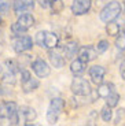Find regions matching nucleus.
Here are the masks:
<instances>
[{
	"instance_id": "1",
	"label": "nucleus",
	"mask_w": 125,
	"mask_h": 126,
	"mask_svg": "<svg viewBox=\"0 0 125 126\" xmlns=\"http://www.w3.org/2000/svg\"><path fill=\"white\" fill-rule=\"evenodd\" d=\"M0 119L8 121L10 125H18L19 114H18V107L14 101H4L0 104Z\"/></svg>"
},
{
	"instance_id": "2",
	"label": "nucleus",
	"mask_w": 125,
	"mask_h": 126,
	"mask_svg": "<svg viewBox=\"0 0 125 126\" xmlns=\"http://www.w3.org/2000/svg\"><path fill=\"white\" fill-rule=\"evenodd\" d=\"M121 11H122V8H121V4H120L118 1H116V0L109 1V3L103 7V10L100 11V19H102L104 23L113 22V21H116L120 16Z\"/></svg>"
},
{
	"instance_id": "3",
	"label": "nucleus",
	"mask_w": 125,
	"mask_h": 126,
	"mask_svg": "<svg viewBox=\"0 0 125 126\" xmlns=\"http://www.w3.org/2000/svg\"><path fill=\"white\" fill-rule=\"evenodd\" d=\"M63 107H65V101L62 99L55 97L51 100L50 107H48V111H47V122L50 125H55L58 122V118H59Z\"/></svg>"
},
{
	"instance_id": "4",
	"label": "nucleus",
	"mask_w": 125,
	"mask_h": 126,
	"mask_svg": "<svg viewBox=\"0 0 125 126\" xmlns=\"http://www.w3.org/2000/svg\"><path fill=\"white\" fill-rule=\"evenodd\" d=\"M36 43L37 45L43 48H47V49H52L58 45L59 43V38L55 33H51V32H39L36 34Z\"/></svg>"
},
{
	"instance_id": "5",
	"label": "nucleus",
	"mask_w": 125,
	"mask_h": 126,
	"mask_svg": "<svg viewBox=\"0 0 125 126\" xmlns=\"http://www.w3.org/2000/svg\"><path fill=\"white\" fill-rule=\"evenodd\" d=\"M33 25H35L33 15H30V14H21L18 21L11 26V32H13L14 34H22L26 30H29Z\"/></svg>"
},
{
	"instance_id": "6",
	"label": "nucleus",
	"mask_w": 125,
	"mask_h": 126,
	"mask_svg": "<svg viewBox=\"0 0 125 126\" xmlns=\"http://www.w3.org/2000/svg\"><path fill=\"white\" fill-rule=\"evenodd\" d=\"M18 66H17L13 60H7L4 63L1 69H0V77H1V81L6 82V84H11L13 85L14 82H15V76L17 73H18Z\"/></svg>"
},
{
	"instance_id": "7",
	"label": "nucleus",
	"mask_w": 125,
	"mask_h": 126,
	"mask_svg": "<svg viewBox=\"0 0 125 126\" xmlns=\"http://www.w3.org/2000/svg\"><path fill=\"white\" fill-rule=\"evenodd\" d=\"M72 92L77 96H88V94L92 92L91 85L87 79L81 78L80 76H76L72 81V86H70Z\"/></svg>"
},
{
	"instance_id": "8",
	"label": "nucleus",
	"mask_w": 125,
	"mask_h": 126,
	"mask_svg": "<svg viewBox=\"0 0 125 126\" xmlns=\"http://www.w3.org/2000/svg\"><path fill=\"white\" fill-rule=\"evenodd\" d=\"M33 47V40L29 36H17L13 40V48L17 54H22L26 51L32 49Z\"/></svg>"
},
{
	"instance_id": "9",
	"label": "nucleus",
	"mask_w": 125,
	"mask_h": 126,
	"mask_svg": "<svg viewBox=\"0 0 125 126\" xmlns=\"http://www.w3.org/2000/svg\"><path fill=\"white\" fill-rule=\"evenodd\" d=\"M32 69H33V71L36 73V76L39 77V78H45V77L50 76L51 73V69L48 67L47 62H44L43 59H36L35 62L32 63Z\"/></svg>"
},
{
	"instance_id": "10",
	"label": "nucleus",
	"mask_w": 125,
	"mask_h": 126,
	"mask_svg": "<svg viewBox=\"0 0 125 126\" xmlns=\"http://www.w3.org/2000/svg\"><path fill=\"white\" fill-rule=\"evenodd\" d=\"M91 0H73L72 13L74 15H84L91 10Z\"/></svg>"
},
{
	"instance_id": "11",
	"label": "nucleus",
	"mask_w": 125,
	"mask_h": 126,
	"mask_svg": "<svg viewBox=\"0 0 125 126\" xmlns=\"http://www.w3.org/2000/svg\"><path fill=\"white\" fill-rule=\"evenodd\" d=\"M104 74H106V69L103 66H92L89 69V78L94 84H102L104 78Z\"/></svg>"
},
{
	"instance_id": "12",
	"label": "nucleus",
	"mask_w": 125,
	"mask_h": 126,
	"mask_svg": "<svg viewBox=\"0 0 125 126\" xmlns=\"http://www.w3.org/2000/svg\"><path fill=\"white\" fill-rule=\"evenodd\" d=\"M98 56V51L96 48L91 47V45H88V47H83L78 49V58L81 60H84V62H91V60H94L95 58Z\"/></svg>"
},
{
	"instance_id": "13",
	"label": "nucleus",
	"mask_w": 125,
	"mask_h": 126,
	"mask_svg": "<svg viewBox=\"0 0 125 126\" xmlns=\"http://www.w3.org/2000/svg\"><path fill=\"white\" fill-rule=\"evenodd\" d=\"M18 114H19V119L22 118V119L26 122V125H29L30 122H33V121L36 119V117H37V114H36L35 108L28 107V106H23V107L19 108Z\"/></svg>"
},
{
	"instance_id": "14",
	"label": "nucleus",
	"mask_w": 125,
	"mask_h": 126,
	"mask_svg": "<svg viewBox=\"0 0 125 126\" xmlns=\"http://www.w3.org/2000/svg\"><path fill=\"white\" fill-rule=\"evenodd\" d=\"M33 7H35V0H17L15 4H14L15 14H18V15L32 10Z\"/></svg>"
},
{
	"instance_id": "15",
	"label": "nucleus",
	"mask_w": 125,
	"mask_h": 126,
	"mask_svg": "<svg viewBox=\"0 0 125 126\" xmlns=\"http://www.w3.org/2000/svg\"><path fill=\"white\" fill-rule=\"evenodd\" d=\"M63 55L66 56V59H73L76 55H78V44L76 41H69L63 47Z\"/></svg>"
},
{
	"instance_id": "16",
	"label": "nucleus",
	"mask_w": 125,
	"mask_h": 126,
	"mask_svg": "<svg viewBox=\"0 0 125 126\" xmlns=\"http://www.w3.org/2000/svg\"><path fill=\"white\" fill-rule=\"evenodd\" d=\"M98 96L99 97H104L106 99L107 96H110V94L113 93V92H116V89H114V85H113L111 82H106V84H100L99 86H98Z\"/></svg>"
},
{
	"instance_id": "17",
	"label": "nucleus",
	"mask_w": 125,
	"mask_h": 126,
	"mask_svg": "<svg viewBox=\"0 0 125 126\" xmlns=\"http://www.w3.org/2000/svg\"><path fill=\"white\" fill-rule=\"evenodd\" d=\"M85 67H87V62H84V60H81L80 58L76 60H73L72 62V66H70V70H72V73L76 76H81L83 73L85 71Z\"/></svg>"
},
{
	"instance_id": "18",
	"label": "nucleus",
	"mask_w": 125,
	"mask_h": 126,
	"mask_svg": "<svg viewBox=\"0 0 125 126\" xmlns=\"http://www.w3.org/2000/svg\"><path fill=\"white\" fill-rule=\"evenodd\" d=\"M48 56H50V62L51 64H52L55 69H61V67L65 66V58L61 56L58 52H55V51H50V54H48Z\"/></svg>"
},
{
	"instance_id": "19",
	"label": "nucleus",
	"mask_w": 125,
	"mask_h": 126,
	"mask_svg": "<svg viewBox=\"0 0 125 126\" xmlns=\"http://www.w3.org/2000/svg\"><path fill=\"white\" fill-rule=\"evenodd\" d=\"M39 85H40V84H39L37 79L32 78V77H30L29 79H26V81L22 82V89H23V92H26V93H28V92H33L35 89H37Z\"/></svg>"
},
{
	"instance_id": "20",
	"label": "nucleus",
	"mask_w": 125,
	"mask_h": 126,
	"mask_svg": "<svg viewBox=\"0 0 125 126\" xmlns=\"http://www.w3.org/2000/svg\"><path fill=\"white\" fill-rule=\"evenodd\" d=\"M118 101H120V94L117 93V92H113L110 96H107L106 97V103H107V106H110V107H116L117 104H118Z\"/></svg>"
},
{
	"instance_id": "21",
	"label": "nucleus",
	"mask_w": 125,
	"mask_h": 126,
	"mask_svg": "<svg viewBox=\"0 0 125 126\" xmlns=\"http://www.w3.org/2000/svg\"><path fill=\"white\" fill-rule=\"evenodd\" d=\"M106 30H107V34L109 36H117L120 33V25L118 23H114V21H113V22H109Z\"/></svg>"
},
{
	"instance_id": "22",
	"label": "nucleus",
	"mask_w": 125,
	"mask_h": 126,
	"mask_svg": "<svg viewBox=\"0 0 125 126\" xmlns=\"http://www.w3.org/2000/svg\"><path fill=\"white\" fill-rule=\"evenodd\" d=\"M100 115H102V119L104 121V122H110L113 118V111H111V107L110 106H106V107L102 108V111H100Z\"/></svg>"
},
{
	"instance_id": "23",
	"label": "nucleus",
	"mask_w": 125,
	"mask_h": 126,
	"mask_svg": "<svg viewBox=\"0 0 125 126\" xmlns=\"http://www.w3.org/2000/svg\"><path fill=\"white\" fill-rule=\"evenodd\" d=\"M116 47L120 51H125V32H120L116 38Z\"/></svg>"
},
{
	"instance_id": "24",
	"label": "nucleus",
	"mask_w": 125,
	"mask_h": 126,
	"mask_svg": "<svg viewBox=\"0 0 125 126\" xmlns=\"http://www.w3.org/2000/svg\"><path fill=\"white\" fill-rule=\"evenodd\" d=\"M10 7H11V0H0V14H6L10 13Z\"/></svg>"
},
{
	"instance_id": "25",
	"label": "nucleus",
	"mask_w": 125,
	"mask_h": 126,
	"mask_svg": "<svg viewBox=\"0 0 125 126\" xmlns=\"http://www.w3.org/2000/svg\"><path fill=\"white\" fill-rule=\"evenodd\" d=\"M107 48H109V43H107L106 40H100L99 43H98L96 51H98V54H103L104 51H107Z\"/></svg>"
},
{
	"instance_id": "26",
	"label": "nucleus",
	"mask_w": 125,
	"mask_h": 126,
	"mask_svg": "<svg viewBox=\"0 0 125 126\" xmlns=\"http://www.w3.org/2000/svg\"><path fill=\"white\" fill-rule=\"evenodd\" d=\"M30 77H32V76H30V73H29L28 70H22V71H21V81H22V82L26 81V79H29Z\"/></svg>"
},
{
	"instance_id": "27",
	"label": "nucleus",
	"mask_w": 125,
	"mask_h": 126,
	"mask_svg": "<svg viewBox=\"0 0 125 126\" xmlns=\"http://www.w3.org/2000/svg\"><path fill=\"white\" fill-rule=\"evenodd\" d=\"M120 71H121V77L125 79V62H122L120 64Z\"/></svg>"
}]
</instances>
